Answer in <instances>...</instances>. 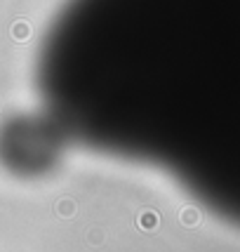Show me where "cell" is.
Here are the masks:
<instances>
[{
    "instance_id": "6da1fadb",
    "label": "cell",
    "mask_w": 240,
    "mask_h": 252,
    "mask_svg": "<svg viewBox=\"0 0 240 252\" xmlns=\"http://www.w3.org/2000/svg\"><path fill=\"white\" fill-rule=\"evenodd\" d=\"M40 90L78 142L158 165L231 215L238 0H71L45 45Z\"/></svg>"
}]
</instances>
